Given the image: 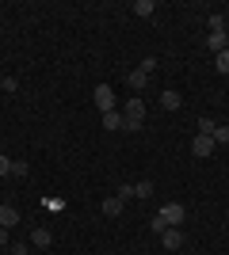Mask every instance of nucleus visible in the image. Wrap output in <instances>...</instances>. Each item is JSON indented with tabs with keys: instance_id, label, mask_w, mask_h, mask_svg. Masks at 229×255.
Instances as JSON below:
<instances>
[{
	"instance_id": "obj_20",
	"label": "nucleus",
	"mask_w": 229,
	"mask_h": 255,
	"mask_svg": "<svg viewBox=\"0 0 229 255\" xmlns=\"http://www.w3.org/2000/svg\"><path fill=\"white\" fill-rule=\"evenodd\" d=\"M218 73H229V50L218 53Z\"/></svg>"
},
{
	"instance_id": "obj_23",
	"label": "nucleus",
	"mask_w": 229,
	"mask_h": 255,
	"mask_svg": "<svg viewBox=\"0 0 229 255\" xmlns=\"http://www.w3.org/2000/svg\"><path fill=\"white\" fill-rule=\"evenodd\" d=\"M0 175H11V160L8 156H0Z\"/></svg>"
},
{
	"instance_id": "obj_21",
	"label": "nucleus",
	"mask_w": 229,
	"mask_h": 255,
	"mask_svg": "<svg viewBox=\"0 0 229 255\" xmlns=\"http://www.w3.org/2000/svg\"><path fill=\"white\" fill-rule=\"evenodd\" d=\"M149 229H153V233H164L168 225H164V221H161V213H157V217H153V221H149Z\"/></svg>"
},
{
	"instance_id": "obj_17",
	"label": "nucleus",
	"mask_w": 229,
	"mask_h": 255,
	"mask_svg": "<svg viewBox=\"0 0 229 255\" xmlns=\"http://www.w3.org/2000/svg\"><path fill=\"white\" fill-rule=\"evenodd\" d=\"M214 145H229V126H218V129H214Z\"/></svg>"
},
{
	"instance_id": "obj_22",
	"label": "nucleus",
	"mask_w": 229,
	"mask_h": 255,
	"mask_svg": "<svg viewBox=\"0 0 229 255\" xmlns=\"http://www.w3.org/2000/svg\"><path fill=\"white\" fill-rule=\"evenodd\" d=\"M0 88H4V92H15V88H19V80H15V76H4V84H0Z\"/></svg>"
},
{
	"instance_id": "obj_13",
	"label": "nucleus",
	"mask_w": 229,
	"mask_h": 255,
	"mask_svg": "<svg viewBox=\"0 0 229 255\" xmlns=\"http://www.w3.org/2000/svg\"><path fill=\"white\" fill-rule=\"evenodd\" d=\"M214 129H218V122H214V118H199V133H207V137H214Z\"/></svg>"
},
{
	"instance_id": "obj_18",
	"label": "nucleus",
	"mask_w": 229,
	"mask_h": 255,
	"mask_svg": "<svg viewBox=\"0 0 229 255\" xmlns=\"http://www.w3.org/2000/svg\"><path fill=\"white\" fill-rule=\"evenodd\" d=\"M210 31H222V34H226L229 27H226V19H222V15H210Z\"/></svg>"
},
{
	"instance_id": "obj_7",
	"label": "nucleus",
	"mask_w": 229,
	"mask_h": 255,
	"mask_svg": "<svg viewBox=\"0 0 229 255\" xmlns=\"http://www.w3.org/2000/svg\"><path fill=\"white\" fill-rule=\"evenodd\" d=\"M11 225H19V210L15 206H0V229H11Z\"/></svg>"
},
{
	"instance_id": "obj_15",
	"label": "nucleus",
	"mask_w": 229,
	"mask_h": 255,
	"mask_svg": "<svg viewBox=\"0 0 229 255\" xmlns=\"http://www.w3.org/2000/svg\"><path fill=\"white\" fill-rule=\"evenodd\" d=\"M161 107H164V111H176V107H180V96H176V92H164V96H161Z\"/></svg>"
},
{
	"instance_id": "obj_24",
	"label": "nucleus",
	"mask_w": 229,
	"mask_h": 255,
	"mask_svg": "<svg viewBox=\"0 0 229 255\" xmlns=\"http://www.w3.org/2000/svg\"><path fill=\"white\" fill-rule=\"evenodd\" d=\"M0 244H8V229H0Z\"/></svg>"
},
{
	"instance_id": "obj_11",
	"label": "nucleus",
	"mask_w": 229,
	"mask_h": 255,
	"mask_svg": "<svg viewBox=\"0 0 229 255\" xmlns=\"http://www.w3.org/2000/svg\"><path fill=\"white\" fill-rule=\"evenodd\" d=\"M103 126H107L111 133H119V129H122V115H119V111H107V115H103Z\"/></svg>"
},
{
	"instance_id": "obj_5",
	"label": "nucleus",
	"mask_w": 229,
	"mask_h": 255,
	"mask_svg": "<svg viewBox=\"0 0 229 255\" xmlns=\"http://www.w3.org/2000/svg\"><path fill=\"white\" fill-rule=\"evenodd\" d=\"M191 152H195L199 160H207L210 152H214V137H207V133H195V141H191Z\"/></svg>"
},
{
	"instance_id": "obj_1",
	"label": "nucleus",
	"mask_w": 229,
	"mask_h": 255,
	"mask_svg": "<svg viewBox=\"0 0 229 255\" xmlns=\"http://www.w3.org/2000/svg\"><path fill=\"white\" fill-rule=\"evenodd\" d=\"M145 126V103L138 96L126 99V111H122V133H138Z\"/></svg>"
},
{
	"instance_id": "obj_26",
	"label": "nucleus",
	"mask_w": 229,
	"mask_h": 255,
	"mask_svg": "<svg viewBox=\"0 0 229 255\" xmlns=\"http://www.w3.org/2000/svg\"><path fill=\"white\" fill-rule=\"evenodd\" d=\"M0 84H4V76H0Z\"/></svg>"
},
{
	"instance_id": "obj_2",
	"label": "nucleus",
	"mask_w": 229,
	"mask_h": 255,
	"mask_svg": "<svg viewBox=\"0 0 229 255\" xmlns=\"http://www.w3.org/2000/svg\"><path fill=\"white\" fill-rule=\"evenodd\" d=\"M153 69H157V57H145V61L138 65V69H134L130 76H126V84H130L134 92H142V88L149 84V76H153Z\"/></svg>"
},
{
	"instance_id": "obj_6",
	"label": "nucleus",
	"mask_w": 229,
	"mask_h": 255,
	"mask_svg": "<svg viewBox=\"0 0 229 255\" xmlns=\"http://www.w3.org/2000/svg\"><path fill=\"white\" fill-rule=\"evenodd\" d=\"M161 240H164V248H168V252H180V248H184V233H180V229H164Z\"/></svg>"
},
{
	"instance_id": "obj_16",
	"label": "nucleus",
	"mask_w": 229,
	"mask_h": 255,
	"mask_svg": "<svg viewBox=\"0 0 229 255\" xmlns=\"http://www.w3.org/2000/svg\"><path fill=\"white\" fill-rule=\"evenodd\" d=\"M27 164H23V160H11V175H15V179H27Z\"/></svg>"
},
{
	"instance_id": "obj_19",
	"label": "nucleus",
	"mask_w": 229,
	"mask_h": 255,
	"mask_svg": "<svg viewBox=\"0 0 229 255\" xmlns=\"http://www.w3.org/2000/svg\"><path fill=\"white\" fill-rule=\"evenodd\" d=\"M115 194H119L122 202H126V198H134V183H122V187H119V191H115Z\"/></svg>"
},
{
	"instance_id": "obj_12",
	"label": "nucleus",
	"mask_w": 229,
	"mask_h": 255,
	"mask_svg": "<svg viewBox=\"0 0 229 255\" xmlns=\"http://www.w3.org/2000/svg\"><path fill=\"white\" fill-rule=\"evenodd\" d=\"M134 11H138L142 19H149L153 11H157V4H153V0H138V4H134Z\"/></svg>"
},
{
	"instance_id": "obj_14",
	"label": "nucleus",
	"mask_w": 229,
	"mask_h": 255,
	"mask_svg": "<svg viewBox=\"0 0 229 255\" xmlns=\"http://www.w3.org/2000/svg\"><path fill=\"white\" fill-rule=\"evenodd\" d=\"M149 194H153V183H149V179L134 183V198H149Z\"/></svg>"
},
{
	"instance_id": "obj_3",
	"label": "nucleus",
	"mask_w": 229,
	"mask_h": 255,
	"mask_svg": "<svg viewBox=\"0 0 229 255\" xmlns=\"http://www.w3.org/2000/svg\"><path fill=\"white\" fill-rule=\"evenodd\" d=\"M92 99H96V107L103 111V115H107V111H115V88H111V84H96Z\"/></svg>"
},
{
	"instance_id": "obj_25",
	"label": "nucleus",
	"mask_w": 229,
	"mask_h": 255,
	"mask_svg": "<svg viewBox=\"0 0 229 255\" xmlns=\"http://www.w3.org/2000/svg\"><path fill=\"white\" fill-rule=\"evenodd\" d=\"M226 50H229V31H226Z\"/></svg>"
},
{
	"instance_id": "obj_4",
	"label": "nucleus",
	"mask_w": 229,
	"mask_h": 255,
	"mask_svg": "<svg viewBox=\"0 0 229 255\" xmlns=\"http://www.w3.org/2000/svg\"><path fill=\"white\" fill-rule=\"evenodd\" d=\"M184 217H187V210H184L180 202H168V206H161V221L168 225V229H176V225L184 221Z\"/></svg>"
},
{
	"instance_id": "obj_10",
	"label": "nucleus",
	"mask_w": 229,
	"mask_h": 255,
	"mask_svg": "<svg viewBox=\"0 0 229 255\" xmlns=\"http://www.w3.org/2000/svg\"><path fill=\"white\" fill-rule=\"evenodd\" d=\"M31 244H34V248H50V244H54L50 229H34V233H31Z\"/></svg>"
},
{
	"instance_id": "obj_8",
	"label": "nucleus",
	"mask_w": 229,
	"mask_h": 255,
	"mask_svg": "<svg viewBox=\"0 0 229 255\" xmlns=\"http://www.w3.org/2000/svg\"><path fill=\"white\" fill-rule=\"evenodd\" d=\"M122 206H126V202H122L119 194H111V198H103V213H107V217H119V213H122Z\"/></svg>"
},
{
	"instance_id": "obj_9",
	"label": "nucleus",
	"mask_w": 229,
	"mask_h": 255,
	"mask_svg": "<svg viewBox=\"0 0 229 255\" xmlns=\"http://www.w3.org/2000/svg\"><path fill=\"white\" fill-rule=\"evenodd\" d=\"M207 50L210 53H222V50H226V34H222V31H210L207 34Z\"/></svg>"
}]
</instances>
